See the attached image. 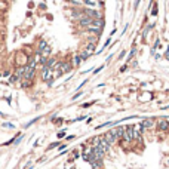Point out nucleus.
Returning a JSON list of instances; mask_svg holds the SVG:
<instances>
[{
	"label": "nucleus",
	"instance_id": "obj_1",
	"mask_svg": "<svg viewBox=\"0 0 169 169\" xmlns=\"http://www.w3.org/2000/svg\"><path fill=\"white\" fill-rule=\"evenodd\" d=\"M102 138L107 141V144H108V145H114L116 142L119 141V138H117V135H116V131H114V129L107 131L104 135H102Z\"/></svg>",
	"mask_w": 169,
	"mask_h": 169
},
{
	"label": "nucleus",
	"instance_id": "obj_2",
	"mask_svg": "<svg viewBox=\"0 0 169 169\" xmlns=\"http://www.w3.org/2000/svg\"><path fill=\"white\" fill-rule=\"evenodd\" d=\"M55 68H58L62 74H65V73H70V71H71V68H73V64H70L68 61H61V62H57Z\"/></svg>",
	"mask_w": 169,
	"mask_h": 169
},
{
	"label": "nucleus",
	"instance_id": "obj_3",
	"mask_svg": "<svg viewBox=\"0 0 169 169\" xmlns=\"http://www.w3.org/2000/svg\"><path fill=\"white\" fill-rule=\"evenodd\" d=\"M40 79L43 82H49L50 79H53V73H52V68L49 67H42V71H40Z\"/></svg>",
	"mask_w": 169,
	"mask_h": 169
},
{
	"label": "nucleus",
	"instance_id": "obj_4",
	"mask_svg": "<svg viewBox=\"0 0 169 169\" xmlns=\"http://www.w3.org/2000/svg\"><path fill=\"white\" fill-rule=\"evenodd\" d=\"M156 129L159 132H169V120L168 119H159L156 122Z\"/></svg>",
	"mask_w": 169,
	"mask_h": 169
},
{
	"label": "nucleus",
	"instance_id": "obj_5",
	"mask_svg": "<svg viewBox=\"0 0 169 169\" xmlns=\"http://www.w3.org/2000/svg\"><path fill=\"white\" fill-rule=\"evenodd\" d=\"M83 13L89 18H92V20H100V18H102L101 12L95 11V9H83Z\"/></svg>",
	"mask_w": 169,
	"mask_h": 169
},
{
	"label": "nucleus",
	"instance_id": "obj_6",
	"mask_svg": "<svg viewBox=\"0 0 169 169\" xmlns=\"http://www.w3.org/2000/svg\"><path fill=\"white\" fill-rule=\"evenodd\" d=\"M92 18H89V16H86V15H83L82 18H79V25L80 27H85V28H86V27H89V25H91L92 24Z\"/></svg>",
	"mask_w": 169,
	"mask_h": 169
},
{
	"label": "nucleus",
	"instance_id": "obj_7",
	"mask_svg": "<svg viewBox=\"0 0 169 169\" xmlns=\"http://www.w3.org/2000/svg\"><path fill=\"white\" fill-rule=\"evenodd\" d=\"M57 62H58V61H57L55 58H48V61H46V67H49V68L53 70V68H55V65H57Z\"/></svg>",
	"mask_w": 169,
	"mask_h": 169
},
{
	"label": "nucleus",
	"instance_id": "obj_8",
	"mask_svg": "<svg viewBox=\"0 0 169 169\" xmlns=\"http://www.w3.org/2000/svg\"><path fill=\"white\" fill-rule=\"evenodd\" d=\"M114 131H116V135H117V138H119V139L125 135V128H123V126H117Z\"/></svg>",
	"mask_w": 169,
	"mask_h": 169
},
{
	"label": "nucleus",
	"instance_id": "obj_9",
	"mask_svg": "<svg viewBox=\"0 0 169 169\" xmlns=\"http://www.w3.org/2000/svg\"><path fill=\"white\" fill-rule=\"evenodd\" d=\"M40 119H42V116H37V117H34V119H31V120H30L28 123H25V125H24V129H27V128H30V126H31V125H34L36 122H37V120H40Z\"/></svg>",
	"mask_w": 169,
	"mask_h": 169
},
{
	"label": "nucleus",
	"instance_id": "obj_10",
	"mask_svg": "<svg viewBox=\"0 0 169 169\" xmlns=\"http://www.w3.org/2000/svg\"><path fill=\"white\" fill-rule=\"evenodd\" d=\"M40 55L42 57H44V58H49V55H50V46H46L42 52H40Z\"/></svg>",
	"mask_w": 169,
	"mask_h": 169
},
{
	"label": "nucleus",
	"instance_id": "obj_11",
	"mask_svg": "<svg viewBox=\"0 0 169 169\" xmlns=\"http://www.w3.org/2000/svg\"><path fill=\"white\" fill-rule=\"evenodd\" d=\"M48 46V43H46V40H40L39 42V48H37V53H40L44 48H46Z\"/></svg>",
	"mask_w": 169,
	"mask_h": 169
},
{
	"label": "nucleus",
	"instance_id": "obj_12",
	"mask_svg": "<svg viewBox=\"0 0 169 169\" xmlns=\"http://www.w3.org/2000/svg\"><path fill=\"white\" fill-rule=\"evenodd\" d=\"M83 3L86 6H89V7H96L98 6V3L95 2V0H83Z\"/></svg>",
	"mask_w": 169,
	"mask_h": 169
},
{
	"label": "nucleus",
	"instance_id": "obj_13",
	"mask_svg": "<svg viewBox=\"0 0 169 169\" xmlns=\"http://www.w3.org/2000/svg\"><path fill=\"white\" fill-rule=\"evenodd\" d=\"M91 55H92V53H91V52H88V50L85 49L82 53H80V58H82V61H86V59H88L89 57H91Z\"/></svg>",
	"mask_w": 169,
	"mask_h": 169
},
{
	"label": "nucleus",
	"instance_id": "obj_14",
	"mask_svg": "<svg viewBox=\"0 0 169 169\" xmlns=\"http://www.w3.org/2000/svg\"><path fill=\"white\" fill-rule=\"evenodd\" d=\"M22 139H24V133H20V135H18V138L13 139L12 144H13V145H18V144H21V142H22Z\"/></svg>",
	"mask_w": 169,
	"mask_h": 169
},
{
	"label": "nucleus",
	"instance_id": "obj_15",
	"mask_svg": "<svg viewBox=\"0 0 169 169\" xmlns=\"http://www.w3.org/2000/svg\"><path fill=\"white\" fill-rule=\"evenodd\" d=\"M73 64L77 67V65H80L82 64V58H80V55H76L74 58H73Z\"/></svg>",
	"mask_w": 169,
	"mask_h": 169
},
{
	"label": "nucleus",
	"instance_id": "obj_16",
	"mask_svg": "<svg viewBox=\"0 0 169 169\" xmlns=\"http://www.w3.org/2000/svg\"><path fill=\"white\" fill-rule=\"evenodd\" d=\"M31 85V82H30V80H25V79H21V86L22 88H28Z\"/></svg>",
	"mask_w": 169,
	"mask_h": 169
},
{
	"label": "nucleus",
	"instance_id": "obj_17",
	"mask_svg": "<svg viewBox=\"0 0 169 169\" xmlns=\"http://www.w3.org/2000/svg\"><path fill=\"white\" fill-rule=\"evenodd\" d=\"M59 144H61V142H58V141H57V142H52V144H50V145L48 147V150H52V148H57V147H58Z\"/></svg>",
	"mask_w": 169,
	"mask_h": 169
},
{
	"label": "nucleus",
	"instance_id": "obj_18",
	"mask_svg": "<svg viewBox=\"0 0 169 169\" xmlns=\"http://www.w3.org/2000/svg\"><path fill=\"white\" fill-rule=\"evenodd\" d=\"M2 126H3V128H9V129H13L15 125H13V123H3Z\"/></svg>",
	"mask_w": 169,
	"mask_h": 169
},
{
	"label": "nucleus",
	"instance_id": "obj_19",
	"mask_svg": "<svg viewBox=\"0 0 169 169\" xmlns=\"http://www.w3.org/2000/svg\"><path fill=\"white\" fill-rule=\"evenodd\" d=\"M57 137H58V138H65V131H59V132L57 133Z\"/></svg>",
	"mask_w": 169,
	"mask_h": 169
},
{
	"label": "nucleus",
	"instance_id": "obj_20",
	"mask_svg": "<svg viewBox=\"0 0 169 169\" xmlns=\"http://www.w3.org/2000/svg\"><path fill=\"white\" fill-rule=\"evenodd\" d=\"M86 119V116H80V117H77V119H74V120H71L70 123H74V122H80V120H85Z\"/></svg>",
	"mask_w": 169,
	"mask_h": 169
},
{
	"label": "nucleus",
	"instance_id": "obj_21",
	"mask_svg": "<svg viewBox=\"0 0 169 169\" xmlns=\"http://www.w3.org/2000/svg\"><path fill=\"white\" fill-rule=\"evenodd\" d=\"M80 95H83V92H77L76 95H73V98H71V100H73V101H74V100H77V98H79Z\"/></svg>",
	"mask_w": 169,
	"mask_h": 169
},
{
	"label": "nucleus",
	"instance_id": "obj_22",
	"mask_svg": "<svg viewBox=\"0 0 169 169\" xmlns=\"http://www.w3.org/2000/svg\"><path fill=\"white\" fill-rule=\"evenodd\" d=\"M133 53H135V49H132V50H131V53H129V55H128V61H131V59H132V57H133Z\"/></svg>",
	"mask_w": 169,
	"mask_h": 169
},
{
	"label": "nucleus",
	"instance_id": "obj_23",
	"mask_svg": "<svg viewBox=\"0 0 169 169\" xmlns=\"http://www.w3.org/2000/svg\"><path fill=\"white\" fill-rule=\"evenodd\" d=\"M52 122H53V123H57V125H61V123L64 122V120H62V119H53Z\"/></svg>",
	"mask_w": 169,
	"mask_h": 169
},
{
	"label": "nucleus",
	"instance_id": "obj_24",
	"mask_svg": "<svg viewBox=\"0 0 169 169\" xmlns=\"http://www.w3.org/2000/svg\"><path fill=\"white\" fill-rule=\"evenodd\" d=\"M65 147H67L65 144H59V145H58V150H59V151H62V150H65Z\"/></svg>",
	"mask_w": 169,
	"mask_h": 169
},
{
	"label": "nucleus",
	"instance_id": "obj_25",
	"mask_svg": "<svg viewBox=\"0 0 169 169\" xmlns=\"http://www.w3.org/2000/svg\"><path fill=\"white\" fill-rule=\"evenodd\" d=\"M92 104H94V102H85V104H83L82 107H83V108H88V107H91Z\"/></svg>",
	"mask_w": 169,
	"mask_h": 169
},
{
	"label": "nucleus",
	"instance_id": "obj_26",
	"mask_svg": "<svg viewBox=\"0 0 169 169\" xmlns=\"http://www.w3.org/2000/svg\"><path fill=\"white\" fill-rule=\"evenodd\" d=\"M125 55H126V52H125V50H123V52H122V53H120V55H119V58H120V59H122V58H123V57H125Z\"/></svg>",
	"mask_w": 169,
	"mask_h": 169
},
{
	"label": "nucleus",
	"instance_id": "obj_27",
	"mask_svg": "<svg viewBox=\"0 0 169 169\" xmlns=\"http://www.w3.org/2000/svg\"><path fill=\"white\" fill-rule=\"evenodd\" d=\"M2 76H3V77H7V76H11V74H9V71H5V73H3Z\"/></svg>",
	"mask_w": 169,
	"mask_h": 169
},
{
	"label": "nucleus",
	"instance_id": "obj_28",
	"mask_svg": "<svg viewBox=\"0 0 169 169\" xmlns=\"http://www.w3.org/2000/svg\"><path fill=\"white\" fill-rule=\"evenodd\" d=\"M133 6H135V9L139 6V0H135V5H133Z\"/></svg>",
	"mask_w": 169,
	"mask_h": 169
},
{
	"label": "nucleus",
	"instance_id": "obj_29",
	"mask_svg": "<svg viewBox=\"0 0 169 169\" xmlns=\"http://www.w3.org/2000/svg\"><path fill=\"white\" fill-rule=\"evenodd\" d=\"M71 139H74V135H70V137H67V141H71Z\"/></svg>",
	"mask_w": 169,
	"mask_h": 169
},
{
	"label": "nucleus",
	"instance_id": "obj_30",
	"mask_svg": "<svg viewBox=\"0 0 169 169\" xmlns=\"http://www.w3.org/2000/svg\"><path fill=\"white\" fill-rule=\"evenodd\" d=\"M102 70V67H100V68H96V70H94V73H100V71Z\"/></svg>",
	"mask_w": 169,
	"mask_h": 169
},
{
	"label": "nucleus",
	"instance_id": "obj_31",
	"mask_svg": "<svg viewBox=\"0 0 169 169\" xmlns=\"http://www.w3.org/2000/svg\"><path fill=\"white\" fill-rule=\"evenodd\" d=\"M0 77H2V70H0Z\"/></svg>",
	"mask_w": 169,
	"mask_h": 169
},
{
	"label": "nucleus",
	"instance_id": "obj_32",
	"mask_svg": "<svg viewBox=\"0 0 169 169\" xmlns=\"http://www.w3.org/2000/svg\"><path fill=\"white\" fill-rule=\"evenodd\" d=\"M27 169H33V168H30V166H28V168H27Z\"/></svg>",
	"mask_w": 169,
	"mask_h": 169
},
{
	"label": "nucleus",
	"instance_id": "obj_33",
	"mask_svg": "<svg viewBox=\"0 0 169 169\" xmlns=\"http://www.w3.org/2000/svg\"><path fill=\"white\" fill-rule=\"evenodd\" d=\"M168 53H169V48H168Z\"/></svg>",
	"mask_w": 169,
	"mask_h": 169
}]
</instances>
